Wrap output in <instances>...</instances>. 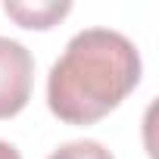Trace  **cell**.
Masks as SVG:
<instances>
[{
    "instance_id": "1",
    "label": "cell",
    "mask_w": 159,
    "mask_h": 159,
    "mask_svg": "<svg viewBox=\"0 0 159 159\" xmlns=\"http://www.w3.org/2000/svg\"><path fill=\"white\" fill-rule=\"evenodd\" d=\"M140 81L137 47L112 28L78 31L47 75V106L66 125H94Z\"/></svg>"
},
{
    "instance_id": "2",
    "label": "cell",
    "mask_w": 159,
    "mask_h": 159,
    "mask_svg": "<svg viewBox=\"0 0 159 159\" xmlns=\"http://www.w3.org/2000/svg\"><path fill=\"white\" fill-rule=\"evenodd\" d=\"M34 81V59L25 44L0 38V119H13L25 109Z\"/></svg>"
},
{
    "instance_id": "3",
    "label": "cell",
    "mask_w": 159,
    "mask_h": 159,
    "mask_svg": "<svg viewBox=\"0 0 159 159\" xmlns=\"http://www.w3.org/2000/svg\"><path fill=\"white\" fill-rule=\"evenodd\" d=\"M3 10H7V16H13L25 28H50L72 7L69 3H3Z\"/></svg>"
},
{
    "instance_id": "4",
    "label": "cell",
    "mask_w": 159,
    "mask_h": 159,
    "mask_svg": "<svg viewBox=\"0 0 159 159\" xmlns=\"http://www.w3.org/2000/svg\"><path fill=\"white\" fill-rule=\"evenodd\" d=\"M47 159H116L100 140H69L59 150H53Z\"/></svg>"
},
{
    "instance_id": "5",
    "label": "cell",
    "mask_w": 159,
    "mask_h": 159,
    "mask_svg": "<svg viewBox=\"0 0 159 159\" xmlns=\"http://www.w3.org/2000/svg\"><path fill=\"white\" fill-rule=\"evenodd\" d=\"M0 159H22V156H19V150H16L13 143L0 140Z\"/></svg>"
}]
</instances>
